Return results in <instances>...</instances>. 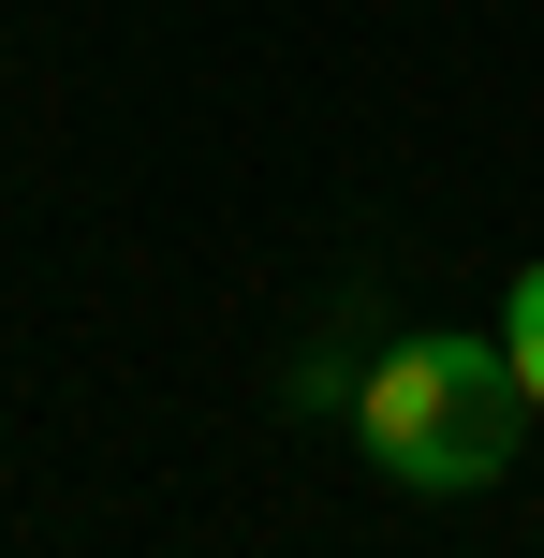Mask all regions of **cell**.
<instances>
[{"instance_id": "6da1fadb", "label": "cell", "mask_w": 544, "mask_h": 558, "mask_svg": "<svg viewBox=\"0 0 544 558\" xmlns=\"http://www.w3.org/2000/svg\"><path fill=\"white\" fill-rule=\"evenodd\" d=\"M516 353H500V324H412L398 353L353 367V441L383 456V471L412 485V500H471V485H500V456H516Z\"/></svg>"}, {"instance_id": "7a4b0ae2", "label": "cell", "mask_w": 544, "mask_h": 558, "mask_svg": "<svg viewBox=\"0 0 544 558\" xmlns=\"http://www.w3.org/2000/svg\"><path fill=\"white\" fill-rule=\"evenodd\" d=\"M500 353H516V397L544 412V265H516V294H500Z\"/></svg>"}]
</instances>
